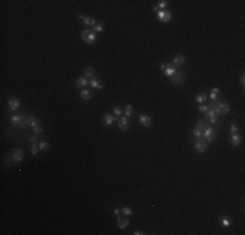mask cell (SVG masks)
Masks as SVG:
<instances>
[{"instance_id": "cell-1", "label": "cell", "mask_w": 245, "mask_h": 235, "mask_svg": "<svg viewBox=\"0 0 245 235\" xmlns=\"http://www.w3.org/2000/svg\"><path fill=\"white\" fill-rule=\"evenodd\" d=\"M210 107H213L217 115H226L229 112V110H231L229 105L226 103V102H222V101H213V103L210 105Z\"/></svg>"}, {"instance_id": "cell-2", "label": "cell", "mask_w": 245, "mask_h": 235, "mask_svg": "<svg viewBox=\"0 0 245 235\" xmlns=\"http://www.w3.org/2000/svg\"><path fill=\"white\" fill-rule=\"evenodd\" d=\"M11 123L18 128H25L26 125H30V119L26 115H13L11 116Z\"/></svg>"}, {"instance_id": "cell-3", "label": "cell", "mask_w": 245, "mask_h": 235, "mask_svg": "<svg viewBox=\"0 0 245 235\" xmlns=\"http://www.w3.org/2000/svg\"><path fill=\"white\" fill-rule=\"evenodd\" d=\"M80 37L84 42L89 43V45H93L97 39V33H94L91 29H86V30H82L80 33Z\"/></svg>"}, {"instance_id": "cell-4", "label": "cell", "mask_w": 245, "mask_h": 235, "mask_svg": "<svg viewBox=\"0 0 245 235\" xmlns=\"http://www.w3.org/2000/svg\"><path fill=\"white\" fill-rule=\"evenodd\" d=\"M206 121H205L203 119H198L197 121H196L194 124V129H193V136L196 137V139H198V137L202 136V132L205 131V128H206Z\"/></svg>"}, {"instance_id": "cell-5", "label": "cell", "mask_w": 245, "mask_h": 235, "mask_svg": "<svg viewBox=\"0 0 245 235\" xmlns=\"http://www.w3.org/2000/svg\"><path fill=\"white\" fill-rule=\"evenodd\" d=\"M194 149L197 153H205V151L207 150V141L202 139V137H198V139L194 141Z\"/></svg>"}, {"instance_id": "cell-6", "label": "cell", "mask_w": 245, "mask_h": 235, "mask_svg": "<svg viewBox=\"0 0 245 235\" xmlns=\"http://www.w3.org/2000/svg\"><path fill=\"white\" fill-rule=\"evenodd\" d=\"M160 71H162V73H163L164 76L171 77L177 69L172 65V63H163V64L160 65Z\"/></svg>"}, {"instance_id": "cell-7", "label": "cell", "mask_w": 245, "mask_h": 235, "mask_svg": "<svg viewBox=\"0 0 245 235\" xmlns=\"http://www.w3.org/2000/svg\"><path fill=\"white\" fill-rule=\"evenodd\" d=\"M202 136L205 137V139H206L207 143H211V141H214L215 136H217V131H215L213 127L207 125L206 128H205V131L202 132Z\"/></svg>"}, {"instance_id": "cell-8", "label": "cell", "mask_w": 245, "mask_h": 235, "mask_svg": "<svg viewBox=\"0 0 245 235\" xmlns=\"http://www.w3.org/2000/svg\"><path fill=\"white\" fill-rule=\"evenodd\" d=\"M184 77H185V73H184L183 71H176L174 75L170 77V80H171V82H172V84L180 85L181 82L184 81Z\"/></svg>"}, {"instance_id": "cell-9", "label": "cell", "mask_w": 245, "mask_h": 235, "mask_svg": "<svg viewBox=\"0 0 245 235\" xmlns=\"http://www.w3.org/2000/svg\"><path fill=\"white\" fill-rule=\"evenodd\" d=\"M156 17H158V20L160 22H168L171 20V12L167 11V9H160L159 12H156Z\"/></svg>"}, {"instance_id": "cell-10", "label": "cell", "mask_w": 245, "mask_h": 235, "mask_svg": "<svg viewBox=\"0 0 245 235\" xmlns=\"http://www.w3.org/2000/svg\"><path fill=\"white\" fill-rule=\"evenodd\" d=\"M119 119L117 118H115V115H112V114H106V115H103V118H102V123H103L104 125H112L114 124V121H117Z\"/></svg>"}, {"instance_id": "cell-11", "label": "cell", "mask_w": 245, "mask_h": 235, "mask_svg": "<svg viewBox=\"0 0 245 235\" xmlns=\"http://www.w3.org/2000/svg\"><path fill=\"white\" fill-rule=\"evenodd\" d=\"M117 127H119V129L122 131V132L128 131V118L126 116L120 118V119L117 120Z\"/></svg>"}, {"instance_id": "cell-12", "label": "cell", "mask_w": 245, "mask_h": 235, "mask_svg": "<svg viewBox=\"0 0 245 235\" xmlns=\"http://www.w3.org/2000/svg\"><path fill=\"white\" fill-rule=\"evenodd\" d=\"M185 64V58L183 55H176L174 59H172V65L175 68H180Z\"/></svg>"}, {"instance_id": "cell-13", "label": "cell", "mask_w": 245, "mask_h": 235, "mask_svg": "<svg viewBox=\"0 0 245 235\" xmlns=\"http://www.w3.org/2000/svg\"><path fill=\"white\" fill-rule=\"evenodd\" d=\"M12 158H13V161L14 162H21V161L24 159V151L21 150V149H14L13 151H12Z\"/></svg>"}, {"instance_id": "cell-14", "label": "cell", "mask_w": 245, "mask_h": 235, "mask_svg": "<svg viewBox=\"0 0 245 235\" xmlns=\"http://www.w3.org/2000/svg\"><path fill=\"white\" fill-rule=\"evenodd\" d=\"M77 17L81 18L82 21H84L85 25H87V26H94L97 24V20L93 18V17H85V16H82V14H80V13H77Z\"/></svg>"}, {"instance_id": "cell-15", "label": "cell", "mask_w": 245, "mask_h": 235, "mask_svg": "<svg viewBox=\"0 0 245 235\" xmlns=\"http://www.w3.org/2000/svg\"><path fill=\"white\" fill-rule=\"evenodd\" d=\"M8 106H9V110L16 111V110H18V107L21 106V102H20V99H17V98H11V99L8 101Z\"/></svg>"}, {"instance_id": "cell-16", "label": "cell", "mask_w": 245, "mask_h": 235, "mask_svg": "<svg viewBox=\"0 0 245 235\" xmlns=\"http://www.w3.org/2000/svg\"><path fill=\"white\" fill-rule=\"evenodd\" d=\"M217 116H218V115L215 114L214 109H213V107H210L209 111L206 112V118H207V120H209L211 124H214V123H217V120H218V118H217Z\"/></svg>"}, {"instance_id": "cell-17", "label": "cell", "mask_w": 245, "mask_h": 235, "mask_svg": "<svg viewBox=\"0 0 245 235\" xmlns=\"http://www.w3.org/2000/svg\"><path fill=\"white\" fill-rule=\"evenodd\" d=\"M117 226H119V229H126L129 226V219L119 215V217H117Z\"/></svg>"}, {"instance_id": "cell-18", "label": "cell", "mask_w": 245, "mask_h": 235, "mask_svg": "<svg viewBox=\"0 0 245 235\" xmlns=\"http://www.w3.org/2000/svg\"><path fill=\"white\" fill-rule=\"evenodd\" d=\"M140 123L148 128V127H150L151 124H153V121H151V118L149 115H141L140 116Z\"/></svg>"}, {"instance_id": "cell-19", "label": "cell", "mask_w": 245, "mask_h": 235, "mask_svg": "<svg viewBox=\"0 0 245 235\" xmlns=\"http://www.w3.org/2000/svg\"><path fill=\"white\" fill-rule=\"evenodd\" d=\"M80 97H81V99H84V101H90L91 98H93L91 91H90L89 89H81Z\"/></svg>"}, {"instance_id": "cell-20", "label": "cell", "mask_w": 245, "mask_h": 235, "mask_svg": "<svg viewBox=\"0 0 245 235\" xmlns=\"http://www.w3.org/2000/svg\"><path fill=\"white\" fill-rule=\"evenodd\" d=\"M95 76V69L93 67H86L84 71V77L86 78H94Z\"/></svg>"}, {"instance_id": "cell-21", "label": "cell", "mask_w": 245, "mask_h": 235, "mask_svg": "<svg viewBox=\"0 0 245 235\" xmlns=\"http://www.w3.org/2000/svg\"><path fill=\"white\" fill-rule=\"evenodd\" d=\"M89 85L91 88H94V89H103V82L98 81V80H95V78H90Z\"/></svg>"}, {"instance_id": "cell-22", "label": "cell", "mask_w": 245, "mask_h": 235, "mask_svg": "<svg viewBox=\"0 0 245 235\" xmlns=\"http://www.w3.org/2000/svg\"><path fill=\"white\" fill-rule=\"evenodd\" d=\"M231 144L233 146H239L240 144H241V136H240L239 133H232V136H231Z\"/></svg>"}, {"instance_id": "cell-23", "label": "cell", "mask_w": 245, "mask_h": 235, "mask_svg": "<svg viewBox=\"0 0 245 235\" xmlns=\"http://www.w3.org/2000/svg\"><path fill=\"white\" fill-rule=\"evenodd\" d=\"M87 84H89V81H87L86 77H80L76 80V85L78 88H82V89H85V86H87Z\"/></svg>"}, {"instance_id": "cell-24", "label": "cell", "mask_w": 245, "mask_h": 235, "mask_svg": "<svg viewBox=\"0 0 245 235\" xmlns=\"http://www.w3.org/2000/svg\"><path fill=\"white\" fill-rule=\"evenodd\" d=\"M207 97H209V95L206 94V93H199V94L196 95L194 99H196V102H197V103H203V102H206Z\"/></svg>"}, {"instance_id": "cell-25", "label": "cell", "mask_w": 245, "mask_h": 235, "mask_svg": "<svg viewBox=\"0 0 245 235\" xmlns=\"http://www.w3.org/2000/svg\"><path fill=\"white\" fill-rule=\"evenodd\" d=\"M219 222L222 223L224 227H229V226H231V222H232V221H231V218H229V217H226V215H223V217L219 218Z\"/></svg>"}, {"instance_id": "cell-26", "label": "cell", "mask_w": 245, "mask_h": 235, "mask_svg": "<svg viewBox=\"0 0 245 235\" xmlns=\"http://www.w3.org/2000/svg\"><path fill=\"white\" fill-rule=\"evenodd\" d=\"M94 33H102L104 30V24L103 22H97L94 26H93V29H91Z\"/></svg>"}, {"instance_id": "cell-27", "label": "cell", "mask_w": 245, "mask_h": 235, "mask_svg": "<svg viewBox=\"0 0 245 235\" xmlns=\"http://www.w3.org/2000/svg\"><path fill=\"white\" fill-rule=\"evenodd\" d=\"M219 94H220V90L218 89V88H214V89H211V91H210V98H211L213 101H218L219 98Z\"/></svg>"}, {"instance_id": "cell-28", "label": "cell", "mask_w": 245, "mask_h": 235, "mask_svg": "<svg viewBox=\"0 0 245 235\" xmlns=\"http://www.w3.org/2000/svg\"><path fill=\"white\" fill-rule=\"evenodd\" d=\"M124 112H125V116H126V118L133 116V114H134L133 106H132V105H126V106H125V109H124Z\"/></svg>"}, {"instance_id": "cell-29", "label": "cell", "mask_w": 245, "mask_h": 235, "mask_svg": "<svg viewBox=\"0 0 245 235\" xmlns=\"http://www.w3.org/2000/svg\"><path fill=\"white\" fill-rule=\"evenodd\" d=\"M39 150H41V148H39V143L31 144V154L33 155H37L39 153Z\"/></svg>"}, {"instance_id": "cell-30", "label": "cell", "mask_w": 245, "mask_h": 235, "mask_svg": "<svg viewBox=\"0 0 245 235\" xmlns=\"http://www.w3.org/2000/svg\"><path fill=\"white\" fill-rule=\"evenodd\" d=\"M121 210H122V214L124 215H133V213H134L130 207H124V208H121Z\"/></svg>"}, {"instance_id": "cell-31", "label": "cell", "mask_w": 245, "mask_h": 235, "mask_svg": "<svg viewBox=\"0 0 245 235\" xmlns=\"http://www.w3.org/2000/svg\"><path fill=\"white\" fill-rule=\"evenodd\" d=\"M50 146H51V144L47 143V141H41V143H39V148H41V150H43V151L50 149Z\"/></svg>"}, {"instance_id": "cell-32", "label": "cell", "mask_w": 245, "mask_h": 235, "mask_svg": "<svg viewBox=\"0 0 245 235\" xmlns=\"http://www.w3.org/2000/svg\"><path fill=\"white\" fill-rule=\"evenodd\" d=\"M33 131H34V133H35V135H39V136L43 135V128H42L41 124H37V125L33 128Z\"/></svg>"}, {"instance_id": "cell-33", "label": "cell", "mask_w": 245, "mask_h": 235, "mask_svg": "<svg viewBox=\"0 0 245 235\" xmlns=\"http://www.w3.org/2000/svg\"><path fill=\"white\" fill-rule=\"evenodd\" d=\"M209 109H210V105H203V103L198 107V110H199L201 112H203V114H206V112L209 111Z\"/></svg>"}, {"instance_id": "cell-34", "label": "cell", "mask_w": 245, "mask_h": 235, "mask_svg": "<svg viewBox=\"0 0 245 235\" xmlns=\"http://www.w3.org/2000/svg\"><path fill=\"white\" fill-rule=\"evenodd\" d=\"M167 7H168V2H167V0H160L159 4H158V8H160V9H166Z\"/></svg>"}, {"instance_id": "cell-35", "label": "cell", "mask_w": 245, "mask_h": 235, "mask_svg": "<svg viewBox=\"0 0 245 235\" xmlns=\"http://www.w3.org/2000/svg\"><path fill=\"white\" fill-rule=\"evenodd\" d=\"M29 143H31V144L39 143V140H38V136H35V135H30V136H29Z\"/></svg>"}, {"instance_id": "cell-36", "label": "cell", "mask_w": 245, "mask_h": 235, "mask_svg": "<svg viewBox=\"0 0 245 235\" xmlns=\"http://www.w3.org/2000/svg\"><path fill=\"white\" fill-rule=\"evenodd\" d=\"M122 114V110L120 109V106H115V109H114V115L115 116H120Z\"/></svg>"}, {"instance_id": "cell-37", "label": "cell", "mask_w": 245, "mask_h": 235, "mask_svg": "<svg viewBox=\"0 0 245 235\" xmlns=\"http://www.w3.org/2000/svg\"><path fill=\"white\" fill-rule=\"evenodd\" d=\"M229 127H231V132H232V133H237V132H239V125L236 123H231V125H229Z\"/></svg>"}, {"instance_id": "cell-38", "label": "cell", "mask_w": 245, "mask_h": 235, "mask_svg": "<svg viewBox=\"0 0 245 235\" xmlns=\"http://www.w3.org/2000/svg\"><path fill=\"white\" fill-rule=\"evenodd\" d=\"M112 213H114L115 215H117V217H119V215H121L122 210H121V208H115L114 210H112Z\"/></svg>"}, {"instance_id": "cell-39", "label": "cell", "mask_w": 245, "mask_h": 235, "mask_svg": "<svg viewBox=\"0 0 245 235\" xmlns=\"http://www.w3.org/2000/svg\"><path fill=\"white\" fill-rule=\"evenodd\" d=\"M240 80H241V85L244 86V85H245V75H244V73H241V76H240Z\"/></svg>"}, {"instance_id": "cell-40", "label": "cell", "mask_w": 245, "mask_h": 235, "mask_svg": "<svg viewBox=\"0 0 245 235\" xmlns=\"http://www.w3.org/2000/svg\"><path fill=\"white\" fill-rule=\"evenodd\" d=\"M11 159H12V155H9L8 158H7V165H8V166H12V162H11Z\"/></svg>"}, {"instance_id": "cell-41", "label": "cell", "mask_w": 245, "mask_h": 235, "mask_svg": "<svg viewBox=\"0 0 245 235\" xmlns=\"http://www.w3.org/2000/svg\"><path fill=\"white\" fill-rule=\"evenodd\" d=\"M133 234H134V235H142L144 233H142V231H140V230H136V231H133Z\"/></svg>"}]
</instances>
